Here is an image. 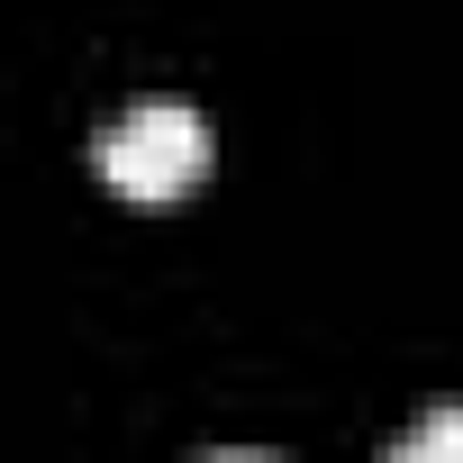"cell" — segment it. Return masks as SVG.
I'll return each instance as SVG.
<instances>
[{"instance_id":"6da1fadb","label":"cell","mask_w":463,"mask_h":463,"mask_svg":"<svg viewBox=\"0 0 463 463\" xmlns=\"http://www.w3.org/2000/svg\"><path fill=\"white\" fill-rule=\"evenodd\" d=\"M91 164H100V182H109L118 200L173 209V200L209 173V128H200L191 100H137V109H118V118L100 128Z\"/></svg>"},{"instance_id":"7a4b0ae2","label":"cell","mask_w":463,"mask_h":463,"mask_svg":"<svg viewBox=\"0 0 463 463\" xmlns=\"http://www.w3.org/2000/svg\"><path fill=\"white\" fill-rule=\"evenodd\" d=\"M391 463H463V409H427V418L391 445Z\"/></svg>"},{"instance_id":"3957f363","label":"cell","mask_w":463,"mask_h":463,"mask_svg":"<svg viewBox=\"0 0 463 463\" xmlns=\"http://www.w3.org/2000/svg\"><path fill=\"white\" fill-rule=\"evenodd\" d=\"M200 463H273V454H255V445H227V454H200Z\"/></svg>"}]
</instances>
